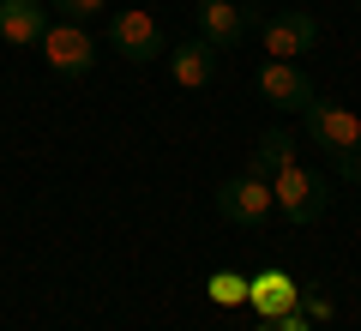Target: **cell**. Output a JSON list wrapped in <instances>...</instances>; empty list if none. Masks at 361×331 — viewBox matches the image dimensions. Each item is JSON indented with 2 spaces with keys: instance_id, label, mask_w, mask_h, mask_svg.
<instances>
[{
  "instance_id": "obj_18",
  "label": "cell",
  "mask_w": 361,
  "mask_h": 331,
  "mask_svg": "<svg viewBox=\"0 0 361 331\" xmlns=\"http://www.w3.org/2000/svg\"><path fill=\"white\" fill-rule=\"evenodd\" d=\"M259 331H277V319H265V325H259Z\"/></svg>"
},
{
  "instance_id": "obj_12",
  "label": "cell",
  "mask_w": 361,
  "mask_h": 331,
  "mask_svg": "<svg viewBox=\"0 0 361 331\" xmlns=\"http://www.w3.org/2000/svg\"><path fill=\"white\" fill-rule=\"evenodd\" d=\"M295 151H301V145H295V133L271 127L265 139L253 145V163H247V175H265V181H271V175H283V169L295 163Z\"/></svg>"
},
{
  "instance_id": "obj_7",
  "label": "cell",
  "mask_w": 361,
  "mask_h": 331,
  "mask_svg": "<svg viewBox=\"0 0 361 331\" xmlns=\"http://www.w3.org/2000/svg\"><path fill=\"white\" fill-rule=\"evenodd\" d=\"M259 97H265L271 109H307L313 102V78L301 73L295 61H265L259 66Z\"/></svg>"
},
{
  "instance_id": "obj_4",
  "label": "cell",
  "mask_w": 361,
  "mask_h": 331,
  "mask_svg": "<svg viewBox=\"0 0 361 331\" xmlns=\"http://www.w3.org/2000/svg\"><path fill=\"white\" fill-rule=\"evenodd\" d=\"M42 49V61H49V73L54 78H85L90 66H97V49H90V37H85V25H49V37L37 42Z\"/></svg>"
},
{
  "instance_id": "obj_1",
  "label": "cell",
  "mask_w": 361,
  "mask_h": 331,
  "mask_svg": "<svg viewBox=\"0 0 361 331\" xmlns=\"http://www.w3.org/2000/svg\"><path fill=\"white\" fill-rule=\"evenodd\" d=\"M271 199H277V211L289 217V223H319L325 217V181L313 175V169H301V163H289L283 175H271Z\"/></svg>"
},
{
  "instance_id": "obj_9",
  "label": "cell",
  "mask_w": 361,
  "mask_h": 331,
  "mask_svg": "<svg viewBox=\"0 0 361 331\" xmlns=\"http://www.w3.org/2000/svg\"><path fill=\"white\" fill-rule=\"evenodd\" d=\"M169 73H175L180 90H205L211 78H217V49H211L205 37H187L169 49Z\"/></svg>"
},
{
  "instance_id": "obj_13",
  "label": "cell",
  "mask_w": 361,
  "mask_h": 331,
  "mask_svg": "<svg viewBox=\"0 0 361 331\" xmlns=\"http://www.w3.org/2000/svg\"><path fill=\"white\" fill-rule=\"evenodd\" d=\"M205 295H211L217 307H235V301L247 295V277H241V271H211V277H205Z\"/></svg>"
},
{
  "instance_id": "obj_17",
  "label": "cell",
  "mask_w": 361,
  "mask_h": 331,
  "mask_svg": "<svg viewBox=\"0 0 361 331\" xmlns=\"http://www.w3.org/2000/svg\"><path fill=\"white\" fill-rule=\"evenodd\" d=\"M277 331H307V313H295V307H289V313H277Z\"/></svg>"
},
{
  "instance_id": "obj_19",
  "label": "cell",
  "mask_w": 361,
  "mask_h": 331,
  "mask_svg": "<svg viewBox=\"0 0 361 331\" xmlns=\"http://www.w3.org/2000/svg\"><path fill=\"white\" fill-rule=\"evenodd\" d=\"M247 6H253V0H247Z\"/></svg>"
},
{
  "instance_id": "obj_14",
  "label": "cell",
  "mask_w": 361,
  "mask_h": 331,
  "mask_svg": "<svg viewBox=\"0 0 361 331\" xmlns=\"http://www.w3.org/2000/svg\"><path fill=\"white\" fill-rule=\"evenodd\" d=\"M295 313H307V325H331V313H337V307L325 301V295L301 289V295H295Z\"/></svg>"
},
{
  "instance_id": "obj_6",
  "label": "cell",
  "mask_w": 361,
  "mask_h": 331,
  "mask_svg": "<svg viewBox=\"0 0 361 331\" xmlns=\"http://www.w3.org/2000/svg\"><path fill=\"white\" fill-rule=\"evenodd\" d=\"M265 49H271V61H295V54L319 49V18H313V13H277V18H265Z\"/></svg>"
},
{
  "instance_id": "obj_10",
  "label": "cell",
  "mask_w": 361,
  "mask_h": 331,
  "mask_svg": "<svg viewBox=\"0 0 361 331\" xmlns=\"http://www.w3.org/2000/svg\"><path fill=\"white\" fill-rule=\"evenodd\" d=\"M193 13H199V37H205L211 49H235V42L247 37V13L235 0H193Z\"/></svg>"
},
{
  "instance_id": "obj_5",
  "label": "cell",
  "mask_w": 361,
  "mask_h": 331,
  "mask_svg": "<svg viewBox=\"0 0 361 331\" xmlns=\"http://www.w3.org/2000/svg\"><path fill=\"white\" fill-rule=\"evenodd\" d=\"M109 49H121L127 61H157V54H169V42H163V25L151 13L127 6V13L109 18Z\"/></svg>"
},
{
  "instance_id": "obj_16",
  "label": "cell",
  "mask_w": 361,
  "mask_h": 331,
  "mask_svg": "<svg viewBox=\"0 0 361 331\" xmlns=\"http://www.w3.org/2000/svg\"><path fill=\"white\" fill-rule=\"evenodd\" d=\"M337 175H343V181H355V187H361V145H349V151L337 157Z\"/></svg>"
},
{
  "instance_id": "obj_8",
  "label": "cell",
  "mask_w": 361,
  "mask_h": 331,
  "mask_svg": "<svg viewBox=\"0 0 361 331\" xmlns=\"http://www.w3.org/2000/svg\"><path fill=\"white\" fill-rule=\"evenodd\" d=\"M0 37L13 49H37L49 37V0H0Z\"/></svg>"
},
{
  "instance_id": "obj_3",
  "label": "cell",
  "mask_w": 361,
  "mask_h": 331,
  "mask_svg": "<svg viewBox=\"0 0 361 331\" xmlns=\"http://www.w3.org/2000/svg\"><path fill=\"white\" fill-rule=\"evenodd\" d=\"M301 115H307V139L319 145L331 163L349 151V145H361V115H355V109H343V102H319V97H313Z\"/></svg>"
},
{
  "instance_id": "obj_15",
  "label": "cell",
  "mask_w": 361,
  "mask_h": 331,
  "mask_svg": "<svg viewBox=\"0 0 361 331\" xmlns=\"http://www.w3.org/2000/svg\"><path fill=\"white\" fill-rule=\"evenodd\" d=\"M49 6L66 18V25H85V18H97V13H103L109 0H49Z\"/></svg>"
},
{
  "instance_id": "obj_2",
  "label": "cell",
  "mask_w": 361,
  "mask_h": 331,
  "mask_svg": "<svg viewBox=\"0 0 361 331\" xmlns=\"http://www.w3.org/2000/svg\"><path fill=\"white\" fill-rule=\"evenodd\" d=\"M271 211H277V199H271V181L265 175H235V181L217 187V217L235 223V229H259Z\"/></svg>"
},
{
  "instance_id": "obj_11",
  "label": "cell",
  "mask_w": 361,
  "mask_h": 331,
  "mask_svg": "<svg viewBox=\"0 0 361 331\" xmlns=\"http://www.w3.org/2000/svg\"><path fill=\"white\" fill-rule=\"evenodd\" d=\"M295 277H283V271H265V277H253L247 283V301L259 307V319H277V313H289L295 307Z\"/></svg>"
}]
</instances>
